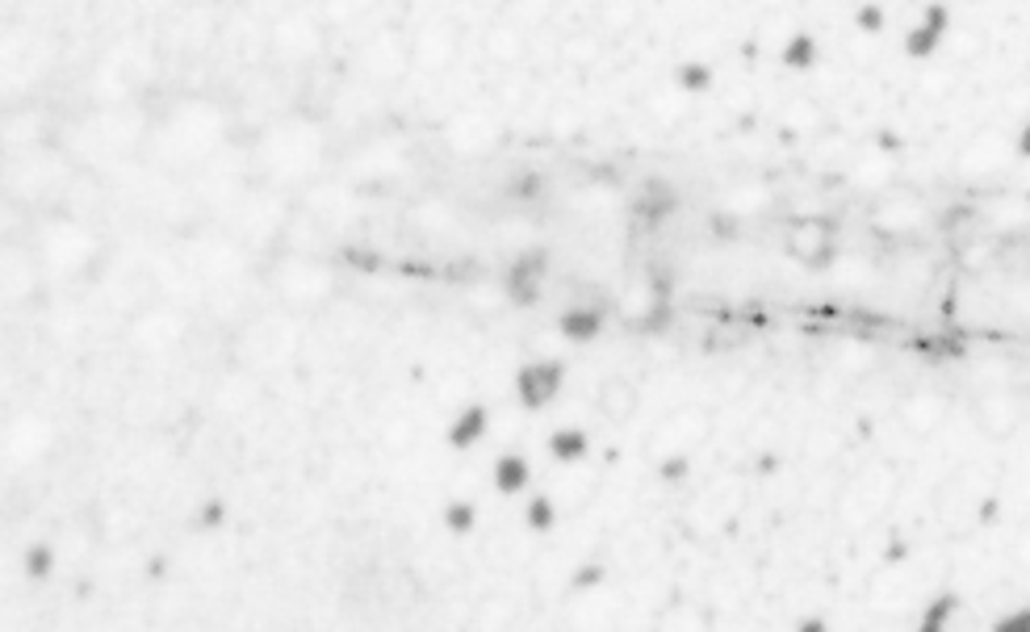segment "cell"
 Listing matches in <instances>:
<instances>
[{
    "mask_svg": "<svg viewBox=\"0 0 1030 632\" xmlns=\"http://www.w3.org/2000/svg\"><path fill=\"white\" fill-rule=\"evenodd\" d=\"M544 285H549V251L524 248L512 256L507 273H503V294L515 306H541Z\"/></svg>",
    "mask_w": 1030,
    "mask_h": 632,
    "instance_id": "cell-1",
    "label": "cell"
},
{
    "mask_svg": "<svg viewBox=\"0 0 1030 632\" xmlns=\"http://www.w3.org/2000/svg\"><path fill=\"white\" fill-rule=\"evenodd\" d=\"M566 385V364L553 357L528 360L519 373H515V398L524 411H544Z\"/></svg>",
    "mask_w": 1030,
    "mask_h": 632,
    "instance_id": "cell-2",
    "label": "cell"
},
{
    "mask_svg": "<svg viewBox=\"0 0 1030 632\" xmlns=\"http://www.w3.org/2000/svg\"><path fill=\"white\" fill-rule=\"evenodd\" d=\"M787 251L809 269V273H821V269H830L834 264V256H838V248H834V226L821 219H800L796 226H792V239H787Z\"/></svg>",
    "mask_w": 1030,
    "mask_h": 632,
    "instance_id": "cell-3",
    "label": "cell"
},
{
    "mask_svg": "<svg viewBox=\"0 0 1030 632\" xmlns=\"http://www.w3.org/2000/svg\"><path fill=\"white\" fill-rule=\"evenodd\" d=\"M951 34V9L943 4V0H930L922 9V17L909 26V34H905V55L918 59V63H925V59H934L939 51H943V42H947Z\"/></svg>",
    "mask_w": 1030,
    "mask_h": 632,
    "instance_id": "cell-4",
    "label": "cell"
},
{
    "mask_svg": "<svg viewBox=\"0 0 1030 632\" xmlns=\"http://www.w3.org/2000/svg\"><path fill=\"white\" fill-rule=\"evenodd\" d=\"M633 222L641 226V231H658L662 222H671L675 219V210H678V189L671 185V181H646L641 189H637V197H633Z\"/></svg>",
    "mask_w": 1030,
    "mask_h": 632,
    "instance_id": "cell-5",
    "label": "cell"
},
{
    "mask_svg": "<svg viewBox=\"0 0 1030 632\" xmlns=\"http://www.w3.org/2000/svg\"><path fill=\"white\" fill-rule=\"evenodd\" d=\"M596 411L608 419V423H628L637 414V385L628 377H603L596 389Z\"/></svg>",
    "mask_w": 1030,
    "mask_h": 632,
    "instance_id": "cell-6",
    "label": "cell"
},
{
    "mask_svg": "<svg viewBox=\"0 0 1030 632\" xmlns=\"http://www.w3.org/2000/svg\"><path fill=\"white\" fill-rule=\"evenodd\" d=\"M557 331H562V339H569V344H596L599 335H603V306L596 302L566 306V310L557 314Z\"/></svg>",
    "mask_w": 1030,
    "mask_h": 632,
    "instance_id": "cell-7",
    "label": "cell"
},
{
    "mask_svg": "<svg viewBox=\"0 0 1030 632\" xmlns=\"http://www.w3.org/2000/svg\"><path fill=\"white\" fill-rule=\"evenodd\" d=\"M487 432H490V411L482 402H469V407H462V414L449 423L444 441H449V448H474Z\"/></svg>",
    "mask_w": 1030,
    "mask_h": 632,
    "instance_id": "cell-8",
    "label": "cell"
},
{
    "mask_svg": "<svg viewBox=\"0 0 1030 632\" xmlns=\"http://www.w3.org/2000/svg\"><path fill=\"white\" fill-rule=\"evenodd\" d=\"M490 482H494L499 495H524L528 482H532V466H528V457H524V453H503V457L494 461Z\"/></svg>",
    "mask_w": 1030,
    "mask_h": 632,
    "instance_id": "cell-9",
    "label": "cell"
},
{
    "mask_svg": "<svg viewBox=\"0 0 1030 632\" xmlns=\"http://www.w3.org/2000/svg\"><path fill=\"white\" fill-rule=\"evenodd\" d=\"M780 63H784L787 72H813L817 63H821V42H817V34H809V29H792L784 42V51H780Z\"/></svg>",
    "mask_w": 1030,
    "mask_h": 632,
    "instance_id": "cell-10",
    "label": "cell"
},
{
    "mask_svg": "<svg viewBox=\"0 0 1030 632\" xmlns=\"http://www.w3.org/2000/svg\"><path fill=\"white\" fill-rule=\"evenodd\" d=\"M587 453H591V436H587L583 427H557V432L549 436V457L562 461V466L587 461Z\"/></svg>",
    "mask_w": 1030,
    "mask_h": 632,
    "instance_id": "cell-11",
    "label": "cell"
},
{
    "mask_svg": "<svg viewBox=\"0 0 1030 632\" xmlns=\"http://www.w3.org/2000/svg\"><path fill=\"white\" fill-rule=\"evenodd\" d=\"M675 84L687 97H700V92H708V88L716 84V72H712V63H704V59H687V63L675 67Z\"/></svg>",
    "mask_w": 1030,
    "mask_h": 632,
    "instance_id": "cell-12",
    "label": "cell"
},
{
    "mask_svg": "<svg viewBox=\"0 0 1030 632\" xmlns=\"http://www.w3.org/2000/svg\"><path fill=\"white\" fill-rule=\"evenodd\" d=\"M959 611V595L955 591H943V595H934L930 604H925L922 620H918V629L922 632H943L951 624V616Z\"/></svg>",
    "mask_w": 1030,
    "mask_h": 632,
    "instance_id": "cell-13",
    "label": "cell"
},
{
    "mask_svg": "<svg viewBox=\"0 0 1030 632\" xmlns=\"http://www.w3.org/2000/svg\"><path fill=\"white\" fill-rule=\"evenodd\" d=\"M474 523H478V507H474V503H465V498L444 503V528H449V536H469Z\"/></svg>",
    "mask_w": 1030,
    "mask_h": 632,
    "instance_id": "cell-14",
    "label": "cell"
},
{
    "mask_svg": "<svg viewBox=\"0 0 1030 632\" xmlns=\"http://www.w3.org/2000/svg\"><path fill=\"white\" fill-rule=\"evenodd\" d=\"M524 528L528 532H553L557 528V507H553V498H528V507H524Z\"/></svg>",
    "mask_w": 1030,
    "mask_h": 632,
    "instance_id": "cell-15",
    "label": "cell"
},
{
    "mask_svg": "<svg viewBox=\"0 0 1030 632\" xmlns=\"http://www.w3.org/2000/svg\"><path fill=\"white\" fill-rule=\"evenodd\" d=\"M54 561H59V557H54V549L47 545V541H38V545H29V549L22 553V570H26L29 578H38V582L51 578Z\"/></svg>",
    "mask_w": 1030,
    "mask_h": 632,
    "instance_id": "cell-16",
    "label": "cell"
},
{
    "mask_svg": "<svg viewBox=\"0 0 1030 632\" xmlns=\"http://www.w3.org/2000/svg\"><path fill=\"white\" fill-rule=\"evenodd\" d=\"M855 26L863 29V34H884V26H888V13H884V4L880 0H863L859 9H855Z\"/></svg>",
    "mask_w": 1030,
    "mask_h": 632,
    "instance_id": "cell-17",
    "label": "cell"
},
{
    "mask_svg": "<svg viewBox=\"0 0 1030 632\" xmlns=\"http://www.w3.org/2000/svg\"><path fill=\"white\" fill-rule=\"evenodd\" d=\"M687 473H691V457H687V453H675V457H662V461H658V478L671 482V486H675V482H687Z\"/></svg>",
    "mask_w": 1030,
    "mask_h": 632,
    "instance_id": "cell-18",
    "label": "cell"
},
{
    "mask_svg": "<svg viewBox=\"0 0 1030 632\" xmlns=\"http://www.w3.org/2000/svg\"><path fill=\"white\" fill-rule=\"evenodd\" d=\"M193 523H197L201 532H214V528H222V523H226V503H222V498H206Z\"/></svg>",
    "mask_w": 1030,
    "mask_h": 632,
    "instance_id": "cell-19",
    "label": "cell"
},
{
    "mask_svg": "<svg viewBox=\"0 0 1030 632\" xmlns=\"http://www.w3.org/2000/svg\"><path fill=\"white\" fill-rule=\"evenodd\" d=\"M599 582H603V566H599V561H583V566L569 574V586H574V591H591Z\"/></svg>",
    "mask_w": 1030,
    "mask_h": 632,
    "instance_id": "cell-20",
    "label": "cell"
},
{
    "mask_svg": "<svg viewBox=\"0 0 1030 632\" xmlns=\"http://www.w3.org/2000/svg\"><path fill=\"white\" fill-rule=\"evenodd\" d=\"M993 632H1030V604L1018 607V611H1005L993 620Z\"/></svg>",
    "mask_w": 1030,
    "mask_h": 632,
    "instance_id": "cell-21",
    "label": "cell"
},
{
    "mask_svg": "<svg viewBox=\"0 0 1030 632\" xmlns=\"http://www.w3.org/2000/svg\"><path fill=\"white\" fill-rule=\"evenodd\" d=\"M712 231H716V239H737V219H733V214H716V219H712Z\"/></svg>",
    "mask_w": 1030,
    "mask_h": 632,
    "instance_id": "cell-22",
    "label": "cell"
},
{
    "mask_svg": "<svg viewBox=\"0 0 1030 632\" xmlns=\"http://www.w3.org/2000/svg\"><path fill=\"white\" fill-rule=\"evenodd\" d=\"M1018 156H1022V160H1030V117L1022 122V131H1018Z\"/></svg>",
    "mask_w": 1030,
    "mask_h": 632,
    "instance_id": "cell-23",
    "label": "cell"
},
{
    "mask_svg": "<svg viewBox=\"0 0 1030 632\" xmlns=\"http://www.w3.org/2000/svg\"><path fill=\"white\" fill-rule=\"evenodd\" d=\"M168 574V557H151L147 561V578H163Z\"/></svg>",
    "mask_w": 1030,
    "mask_h": 632,
    "instance_id": "cell-24",
    "label": "cell"
}]
</instances>
